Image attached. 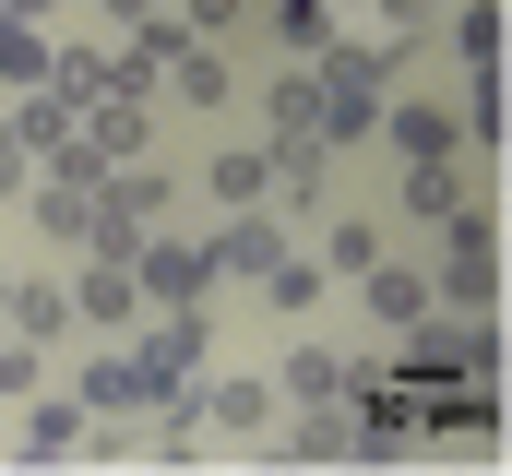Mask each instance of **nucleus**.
Wrapping results in <instances>:
<instances>
[{"label": "nucleus", "instance_id": "obj_1", "mask_svg": "<svg viewBox=\"0 0 512 476\" xmlns=\"http://www.w3.org/2000/svg\"><path fill=\"white\" fill-rule=\"evenodd\" d=\"M191 274H203L191 250H155V262H143V286H155V298H191Z\"/></svg>", "mask_w": 512, "mask_h": 476}]
</instances>
